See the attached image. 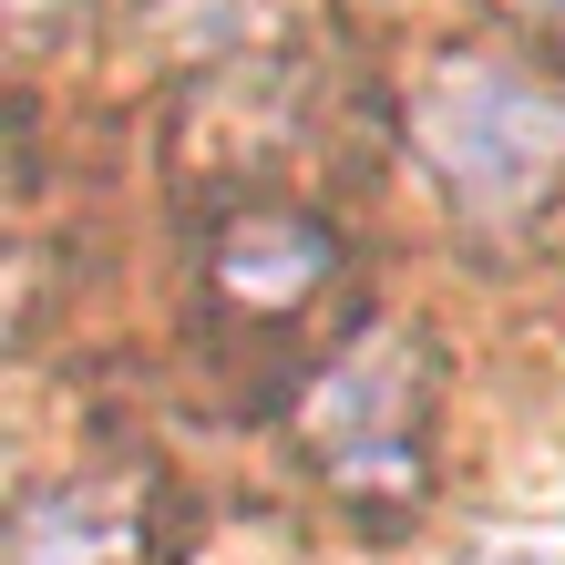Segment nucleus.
<instances>
[{
    "label": "nucleus",
    "mask_w": 565,
    "mask_h": 565,
    "mask_svg": "<svg viewBox=\"0 0 565 565\" xmlns=\"http://www.w3.org/2000/svg\"><path fill=\"white\" fill-rule=\"evenodd\" d=\"M412 154L462 216H524L565 175V83L504 52H452L412 93Z\"/></svg>",
    "instance_id": "f257e3e1"
},
{
    "label": "nucleus",
    "mask_w": 565,
    "mask_h": 565,
    "mask_svg": "<svg viewBox=\"0 0 565 565\" xmlns=\"http://www.w3.org/2000/svg\"><path fill=\"white\" fill-rule=\"evenodd\" d=\"M340 278H350L340 226L319 206H298V195H237L195 237V298L226 329H298Z\"/></svg>",
    "instance_id": "7ed1b4c3"
},
{
    "label": "nucleus",
    "mask_w": 565,
    "mask_h": 565,
    "mask_svg": "<svg viewBox=\"0 0 565 565\" xmlns=\"http://www.w3.org/2000/svg\"><path fill=\"white\" fill-rule=\"evenodd\" d=\"M164 483L154 473H73L31 493L11 524V565H154Z\"/></svg>",
    "instance_id": "20e7f679"
},
{
    "label": "nucleus",
    "mask_w": 565,
    "mask_h": 565,
    "mask_svg": "<svg viewBox=\"0 0 565 565\" xmlns=\"http://www.w3.org/2000/svg\"><path fill=\"white\" fill-rule=\"evenodd\" d=\"M514 31H535V42H565V0H493Z\"/></svg>",
    "instance_id": "39448f33"
},
{
    "label": "nucleus",
    "mask_w": 565,
    "mask_h": 565,
    "mask_svg": "<svg viewBox=\"0 0 565 565\" xmlns=\"http://www.w3.org/2000/svg\"><path fill=\"white\" fill-rule=\"evenodd\" d=\"M483 565H565V555H483Z\"/></svg>",
    "instance_id": "423d86ee"
},
{
    "label": "nucleus",
    "mask_w": 565,
    "mask_h": 565,
    "mask_svg": "<svg viewBox=\"0 0 565 565\" xmlns=\"http://www.w3.org/2000/svg\"><path fill=\"white\" fill-rule=\"evenodd\" d=\"M422 412H431V340L422 329H360L329 350L288 402L298 462L350 504H422Z\"/></svg>",
    "instance_id": "f03ea898"
}]
</instances>
